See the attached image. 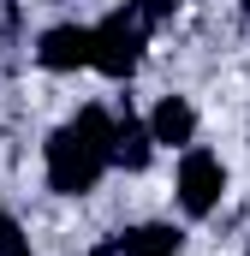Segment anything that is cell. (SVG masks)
Masks as SVG:
<instances>
[{"label":"cell","mask_w":250,"mask_h":256,"mask_svg":"<svg viewBox=\"0 0 250 256\" xmlns=\"http://www.w3.org/2000/svg\"><path fill=\"white\" fill-rule=\"evenodd\" d=\"M108 149H114V114H102V108H84L72 126H60L48 137V185L60 196H84L102 185V173L114 167L108 161Z\"/></svg>","instance_id":"6da1fadb"},{"label":"cell","mask_w":250,"mask_h":256,"mask_svg":"<svg viewBox=\"0 0 250 256\" xmlns=\"http://www.w3.org/2000/svg\"><path fill=\"white\" fill-rule=\"evenodd\" d=\"M143 42H149V24L137 18V6H120L114 18H102L96 30H90V66L102 72V78H114L125 84L137 60H143Z\"/></svg>","instance_id":"7a4b0ae2"},{"label":"cell","mask_w":250,"mask_h":256,"mask_svg":"<svg viewBox=\"0 0 250 256\" xmlns=\"http://www.w3.org/2000/svg\"><path fill=\"white\" fill-rule=\"evenodd\" d=\"M220 191H226V167L208 149H185V161H179V208L185 214H208L220 202Z\"/></svg>","instance_id":"3957f363"},{"label":"cell","mask_w":250,"mask_h":256,"mask_svg":"<svg viewBox=\"0 0 250 256\" xmlns=\"http://www.w3.org/2000/svg\"><path fill=\"white\" fill-rule=\"evenodd\" d=\"M36 60L48 66V72H78V66H90V30H84V24H54V30H42Z\"/></svg>","instance_id":"277c9868"},{"label":"cell","mask_w":250,"mask_h":256,"mask_svg":"<svg viewBox=\"0 0 250 256\" xmlns=\"http://www.w3.org/2000/svg\"><path fill=\"white\" fill-rule=\"evenodd\" d=\"M149 137L167 143V149H190V137H196V108H190L185 96H161L155 114H149Z\"/></svg>","instance_id":"5b68a950"},{"label":"cell","mask_w":250,"mask_h":256,"mask_svg":"<svg viewBox=\"0 0 250 256\" xmlns=\"http://www.w3.org/2000/svg\"><path fill=\"white\" fill-rule=\"evenodd\" d=\"M149 155H155L149 126H137L131 114H125V120H114V149H108V161H114V167H125V173H143V167H149Z\"/></svg>","instance_id":"8992f818"},{"label":"cell","mask_w":250,"mask_h":256,"mask_svg":"<svg viewBox=\"0 0 250 256\" xmlns=\"http://www.w3.org/2000/svg\"><path fill=\"white\" fill-rule=\"evenodd\" d=\"M179 244H185V232H179V226H161V220L125 226L120 232V250L125 256H179Z\"/></svg>","instance_id":"52a82bcc"},{"label":"cell","mask_w":250,"mask_h":256,"mask_svg":"<svg viewBox=\"0 0 250 256\" xmlns=\"http://www.w3.org/2000/svg\"><path fill=\"white\" fill-rule=\"evenodd\" d=\"M0 256H30V238H24V226L0 208Z\"/></svg>","instance_id":"ba28073f"},{"label":"cell","mask_w":250,"mask_h":256,"mask_svg":"<svg viewBox=\"0 0 250 256\" xmlns=\"http://www.w3.org/2000/svg\"><path fill=\"white\" fill-rule=\"evenodd\" d=\"M179 12V0H137V18L143 24H161V18H173Z\"/></svg>","instance_id":"9c48e42d"},{"label":"cell","mask_w":250,"mask_h":256,"mask_svg":"<svg viewBox=\"0 0 250 256\" xmlns=\"http://www.w3.org/2000/svg\"><path fill=\"white\" fill-rule=\"evenodd\" d=\"M96 256H125V250H120V238H108V244H102Z\"/></svg>","instance_id":"30bf717a"},{"label":"cell","mask_w":250,"mask_h":256,"mask_svg":"<svg viewBox=\"0 0 250 256\" xmlns=\"http://www.w3.org/2000/svg\"><path fill=\"white\" fill-rule=\"evenodd\" d=\"M244 18H250V0H244Z\"/></svg>","instance_id":"8fae6325"}]
</instances>
